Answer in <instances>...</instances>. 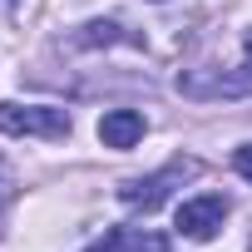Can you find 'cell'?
Here are the masks:
<instances>
[{
  "mask_svg": "<svg viewBox=\"0 0 252 252\" xmlns=\"http://www.w3.org/2000/svg\"><path fill=\"white\" fill-rule=\"evenodd\" d=\"M0 134L15 139H64L69 114L55 104H0Z\"/></svg>",
  "mask_w": 252,
  "mask_h": 252,
  "instance_id": "obj_1",
  "label": "cell"
},
{
  "mask_svg": "<svg viewBox=\"0 0 252 252\" xmlns=\"http://www.w3.org/2000/svg\"><path fill=\"white\" fill-rule=\"evenodd\" d=\"M222 218H227V198H222V193H198V198H183V203H178V232L193 237V242L218 237Z\"/></svg>",
  "mask_w": 252,
  "mask_h": 252,
  "instance_id": "obj_2",
  "label": "cell"
},
{
  "mask_svg": "<svg viewBox=\"0 0 252 252\" xmlns=\"http://www.w3.org/2000/svg\"><path fill=\"white\" fill-rule=\"evenodd\" d=\"M193 168H198L193 158H178V163H168V168H163V173H154V178H134V183H124V188H119V198L129 203V208H144V213H149V208H158V203L168 198V183H173V178H183V173H193Z\"/></svg>",
  "mask_w": 252,
  "mask_h": 252,
  "instance_id": "obj_3",
  "label": "cell"
},
{
  "mask_svg": "<svg viewBox=\"0 0 252 252\" xmlns=\"http://www.w3.org/2000/svg\"><path fill=\"white\" fill-rule=\"evenodd\" d=\"M144 134H149V119L139 109H109L99 119V144L104 149H134Z\"/></svg>",
  "mask_w": 252,
  "mask_h": 252,
  "instance_id": "obj_4",
  "label": "cell"
},
{
  "mask_svg": "<svg viewBox=\"0 0 252 252\" xmlns=\"http://www.w3.org/2000/svg\"><path fill=\"white\" fill-rule=\"evenodd\" d=\"M94 252H168V237L154 227H114L94 242Z\"/></svg>",
  "mask_w": 252,
  "mask_h": 252,
  "instance_id": "obj_5",
  "label": "cell"
},
{
  "mask_svg": "<svg viewBox=\"0 0 252 252\" xmlns=\"http://www.w3.org/2000/svg\"><path fill=\"white\" fill-rule=\"evenodd\" d=\"M15 203V178H10V168H5V158H0V218H5V208Z\"/></svg>",
  "mask_w": 252,
  "mask_h": 252,
  "instance_id": "obj_6",
  "label": "cell"
},
{
  "mask_svg": "<svg viewBox=\"0 0 252 252\" xmlns=\"http://www.w3.org/2000/svg\"><path fill=\"white\" fill-rule=\"evenodd\" d=\"M232 168H237V173H242V178L252 183V144H242V149L232 154Z\"/></svg>",
  "mask_w": 252,
  "mask_h": 252,
  "instance_id": "obj_7",
  "label": "cell"
},
{
  "mask_svg": "<svg viewBox=\"0 0 252 252\" xmlns=\"http://www.w3.org/2000/svg\"><path fill=\"white\" fill-rule=\"evenodd\" d=\"M242 55H247V69H252V30H247V40H242Z\"/></svg>",
  "mask_w": 252,
  "mask_h": 252,
  "instance_id": "obj_8",
  "label": "cell"
},
{
  "mask_svg": "<svg viewBox=\"0 0 252 252\" xmlns=\"http://www.w3.org/2000/svg\"><path fill=\"white\" fill-rule=\"evenodd\" d=\"M0 5H5V0H0Z\"/></svg>",
  "mask_w": 252,
  "mask_h": 252,
  "instance_id": "obj_9",
  "label": "cell"
}]
</instances>
